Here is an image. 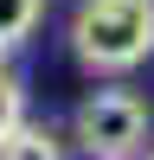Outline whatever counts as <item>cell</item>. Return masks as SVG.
Listing matches in <instances>:
<instances>
[{
    "instance_id": "cell-1",
    "label": "cell",
    "mask_w": 154,
    "mask_h": 160,
    "mask_svg": "<svg viewBox=\"0 0 154 160\" xmlns=\"http://www.w3.org/2000/svg\"><path fill=\"white\" fill-rule=\"evenodd\" d=\"M71 51L90 71H135L154 51V0H84L71 19Z\"/></svg>"
},
{
    "instance_id": "cell-2",
    "label": "cell",
    "mask_w": 154,
    "mask_h": 160,
    "mask_svg": "<svg viewBox=\"0 0 154 160\" xmlns=\"http://www.w3.org/2000/svg\"><path fill=\"white\" fill-rule=\"evenodd\" d=\"M77 141L96 160H128L135 148H148V102L135 90H96L77 109Z\"/></svg>"
},
{
    "instance_id": "cell-3",
    "label": "cell",
    "mask_w": 154,
    "mask_h": 160,
    "mask_svg": "<svg viewBox=\"0 0 154 160\" xmlns=\"http://www.w3.org/2000/svg\"><path fill=\"white\" fill-rule=\"evenodd\" d=\"M0 160H64V148L51 141V128H38V122H13L7 128V141H0Z\"/></svg>"
},
{
    "instance_id": "cell-4",
    "label": "cell",
    "mask_w": 154,
    "mask_h": 160,
    "mask_svg": "<svg viewBox=\"0 0 154 160\" xmlns=\"http://www.w3.org/2000/svg\"><path fill=\"white\" fill-rule=\"evenodd\" d=\"M38 19H45V0H0V51L26 45Z\"/></svg>"
},
{
    "instance_id": "cell-5",
    "label": "cell",
    "mask_w": 154,
    "mask_h": 160,
    "mask_svg": "<svg viewBox=\"0 0 154 160\" xmlns=\"http://www.w3.org/2000/svg\"><path fill=\"white\" fill-rule=\"evenodd\" d=\"M19 115H26V90H19V83H13V77H7V71H0V141H7V128H13V122H19Z\"/></svg>"
}]
</instances>
